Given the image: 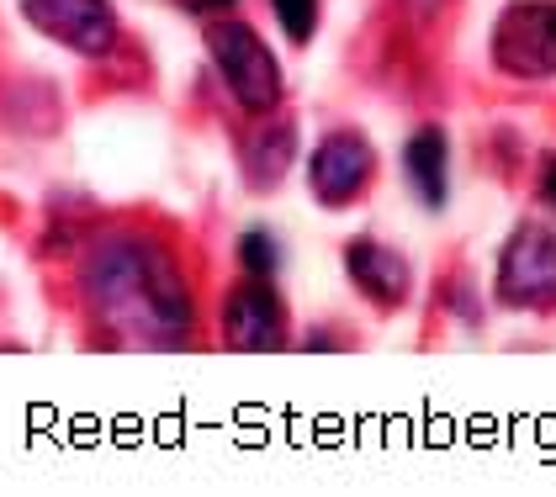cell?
Here are the masks:
<instances>
[{"label":"cell","instance_id":"6da1fadb","mask_svg":"<svg viewBox=\"0 0 556 497\" xmlns=\"http://www.w3.org/2000/svg\"><path fill=\"white\" fill-rule=\"evenodd\" d=\"M86 291L96 318L117 339L165 349L191 333V302H186L175 265L165 259V248L143 244V239H112L96 248Z\"/></svg>","mask_w":556,"mask_h":497},{"label":"cell","instance_id":"ba28073f","mask_svg":"<svg viewBox=\"0 0 556 497\" xmlns=\"http://www.w3.org/2000/svg\"><path fill=\"white\" fill-rule=\"evenodd\" d=\"M344 270H350V281L366 291L377 307H397L403 296H408V259L397 254V248L377 244V239H355V244L344 248Z\"/></svg>","mask_w":556,"mask_h":497},{"label":"cell","instance_id":"5bb4252c","mask_svg":"<svg viewBox=\"0 0 556 497\" xmlns=\"http://www.w3.org/2000/svg\"><path fill=\"white\" fill-rule=\"evenodd\" d=\"M541 196L556 207V154H546V160H541Z\"/></svg>","mask_w":556,"mask_h":497},{"label":"cell","instance_id":"4fadbf2b","mask_svg":"<svg viewBox=\"0 0 556 497\" xmlns=\"http://www.w3.org/2000/svg\"><path fill=\"white\" fill-rule=\"evenodd\" d=\"M180 11H191V16H223L228 5H239V0H175Z\"/></svg>","mask_w":556,"mask_h":497},{"label":"cell","instance_id":"8fae6325","mask_svg":"<svg viewBox=\"0 0 556 497\" xmlns=\"http://www.w3.org/2000/svg\"><path fill=\"white\" fill-rule=\"evenodd\" d=\"M276 5V22L292 42H307L318 33V0H270Z\"/></svg>","mask_w":556,"mask_h":497},{"label":"cell","instance_id":"52a82bcc","mask_svg":"<svg viewBox=\"0 0 556 497\" xmlns=\"http://www.w3.org/2000/svg\"><path fill=\"white\" fill-rule=\"evenodd\" d=\"M223 339L228 349H281L287 344V313L276 302V291L250 281L228 296L223 307Z\"/></svg>","mask_w":556,"mask_h":497},{"label":"cell","instance_id":"30bf717a","mask_svg":"<svg viewBox=\"0 0 556 497\" xmlns=\"http://www.w3.org/2000/svg\"><path fill=\"white\" fill-rule=\"evenodd\" d=\"M292 154H298V132H292V127L255 132V149H250V186L270 191V186L292 169Z\"/></svg>","mask_w":556,"mask_h":497},{"label":"cell","instance_id":"5b68a950","mask_svg":"<svg viewBox=\"0 0 556 497\" xmlns=\"http://www.w3.org/2000/svg\"><path fill=\"white\" fill-rule=\"evenodd\" d=\"M22 16L80 59H106L117 48V11L112 0H22Z\"/></svg>","mask_w":556,"mask_h":497},{"label":"cell","instance_id":"7c38bea8","mask_svg":"<svg viewBox=\"0 0 556 497\" xmlns=\"http://www.w3.org/2000/svg\"><path fill=\"white\" fill-rule=\"evenodd\" d=\"M239 259H244V270H255V276H270L276 270V239L270 233H244L239 239Z\"/></svg>","mask_w":556,"mask_h":497},{"label":"cell","instance_id":"9c48e42d","mask_svg":"<svg viewBox=\"0 0 556 497\" xmlns=\"http://www.w3.org/2000/svg\"><path fill=\"white\" fill-rule=\"evenodd\" d=\"M403 169H408V186L425 207H445V169H451V149H445V132H414L408 149H403Z\"/></svg>","mask_w":556,"mask_h":497},{"label":"cell","instance_id":"8992f818","mask_svg":"<svg viewBox=\"0 0 556 497\" xmlns=\"http://www.w3.org/2000/svg\"><path fill=\"white\" fill-rule=\"evenodd\" d=\"M377 175V149L361 132H329L313 160H307V186L324 207H350Z\"/></svg>","mask_w":556,"mask_h":497},{"label":"cell","instance_id":"7a4b0ae2","mask_svg":"<svg viewBox=\"0 0 556 497\" xmlns=\"http://www.w3.org/2000/svg\"><path fill=\"white\" fill-rule=\"evenodd\" d=\"M207 48H213V64L223 85H228V95L244 106V112H276V101H281V64H276V53L260 42L255 27H244V22H213L207 27Z\"/></svg>","mask_w":556,"mask_h":497},{"label":"cell","instance_id":"277c9868","mask_svg":"<svg viewBox=\"0 0 556 497\" xmlns=\"http://www.w3.org/2000/svg\"><path fill=\"white\" fill-rule=\"evenodd\" d=\"M498 302L519 313H552L556 307V233L519 228L498 254Z\"/></svg>","mask_w":556,"mask_h":497},{"label":"cell","instance_id":"3957f363","mask_svg":"<svg viewBox=\"0 0 556 497\" xmlns=\"http://www.w3.org/2000/svg\"><path fill=\"white\" fill-rule=\"evenodd\" d=\"M493 64L519 80L556 75V0H514L493 27Z\"/></svg>","mask_w":556,"mask_h":497}]
</instances>
